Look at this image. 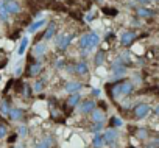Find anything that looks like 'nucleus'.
<instances>
[{
	"label": "nucleus",
	"instance_id": "f704fd0d",
	"mask_svg": "<svg viewBox=\"0 0 159 148\" xmlns=\"http://www.w3.org/2000/svg\"><path fill=\"white\" fill-rule=\"evenodd\" d=\"M136 2H137V3H140L142 7H145V5H148V3L151 2V0H136Z\"/></svg>",
	"mask_w": 159,
	"mask_h": 148
},
{
	"label": "nucleus",
	"instance_id": "f03ea898",
	"mask_svg": "<svg viewBox=\"0 0 159 148\" xmlns=\"http://www.w3.org/2000/svg\"><path fill=\"white\" fill-rule=\"evenodd\" d=\"M133 91H134V86H133L131 81H122V83L114 84V87H112V95H114V97L129 95Z\"/></svg>",
	"mask_w": 159,
	"mask_h": 148
},
{
	"label": "nucleus",
	"instance_id": "a211bd4d",
	"mask_svg": "<svg viewBox=\"0 0 159 148\" xmlns=\"http://www.w3.org/2000/svg\"><path fill=\"white\" fill-rule=\"evenodd\" d=\"M28 44H30V39H28L27 36H25V38H22V41H20V44H19V48H17V56H22V55L25 53V50H27Z\"/></svg>",
	"mask_w": 159,
	"mask_h": 148
},
{
	"label": "nucleus",
	"instance_id": "f3484780",
	"mask_svg": "<svg viewBox=\"0 0 159 148\" xmlns=\"http://www.w3.org/2000/svg\"><path fill=\"white\" fill-rule=\"evenodd\" d=\"M42 25H45V19H36V20L28 27V33H36Z\"/></svg>",
	"mask_w": 159,
	"mask_h": 148
},
{
	"label": "nucleus",
	"instance_id": "dca6fc26",
	"mask_svg": "<svg viewBox=\"0 0 159 148\" xmlns=\"http://www.w3.org/2000/svg\"><path fill=\"white\" fill-rule=\"evenodd\" d=\"M75 72L78 73V75H86V73L89 72L88 62L81 61V62H78V64H75Z\"/></svg>",
	"mask_w": 159,
	"mask_h": 148
},
{
	"label": "nucleus",
	"instance_id": "20e7f679",
	"mask_svg": "<svg viewBox=\"0 0 159 148\" xmlns=\"http://www.w3.org/2000/svg\"><path fill=\"white\" fill-rule=\"evenodd\" d=\"M136 39H137L136 31H123V33L120 34V44H122L123 47H129Z\"/></svg>",
	"mask_w": 159,
	"mask_h": 148
},
{
	"label": "nucleus",
	"instance_id": "a19ab883",
	"mask_svg": "<svg viewBox=\"0 0 159 148\" xmlns=\"http://www.w3.org/2000/svg\"><path fill=\"white\" fill-rule=\"evenodd\" d=\"M156 2H157V0H156Z\"/></svg>",
	"mask_w": 159,
	"mask_h": 148
},
{
	"label": "nucleus",
	"instance_id": "b1692460",
	"mask_svg": "<svg viewBox=\"0 0 159 148\" xmlns=\"http://www.w3.org/2000/svg\"><path fill=\"white\" fill-rule=\"evenodd\" d=\"M10 106H8V101H0V111H2V115H8L10 114Z\"/></svg>",
	"mask_w": 159,
	"mask_h": 148
},
{
	"label": "nucleus",
	"instance_id": "39448f33",
	"mask_svg": "<svg viewBox=\"0 0 159 148\" xmlns=\"http://www.w3.org/2000/svg\"><path fill=\"white\" fill-rule=\"evenodd\" d=\"M72 41H73V34H59L58 36V39H56V45H58V48H61V50H66L70 44H72Z\"/></svg>",
	"mask_w": 159,
	"mask_h": 148
},
{
	"label": "nucleus",
	"instance_id": "4c0bfd02",
	"mask_svg": "<svg viewBox=\"0 0 159 148\" xmlns=\"http://www.w3.org/2000/svg\"><path fill=\"white\" fill-rule=\"evenodd\" d=\"M154 115H157V117H159V105L154 108Z\"/></svg>",
	"mask_w": 159,
	"mask_h": 148
},
{
	"label": "nucleus",
	"instance_id": "f257e3e1",
	"mask_svg": "<svg viewBox=\"0 0 159 148\" xmlns=\"http://www.w3.org/2000/svg\"><path fill=\"white\" fill-rule=\"evenodd\" d=\"M98 42H100V36L92 31V33H86V34L81 36V39H80V47H81L83 50L89 52V50L95 48L98 45Z\"/></svg>",
	"mask_w": 159,
	"mask_h": 148
},
{
	"label": "nucleus",
	"instance_id": "4be33fe9",
	"mask_svg": "<svg viewBox=\"0 0 159 148\" xmlns=\"http://www.w3.org/2000/svg\"><path fill=\"white\" fill-rule=\"evenodd\" d=\"M92 120H94V123L95 122H103L105 120V112L102 109H94L92 111Z\"/></svg>",
	"mask_w": 159,
	"mask_h": 148
},
{
	"label": "nucleus",
	"instance_id": "cd10ccee",
	"mask_svg": "<svg viewBox=\"0 0 159 148\" xmlns=\"http://www.w3.org/2000/svg\"><path fill=\"white\" fill-rule=\"evenodd\" d=\"M27 134H28V128H27L25 125L19 126V136H20V137H25Z\"/></svg>",
	"mask_w": 159,
	"mask_h": 148
},
{
	"label": "nucleus",
	"instance_id": "2f4dec72",
	"mask_svg": "<svg viewBox=\"0 0 159 148\" xmlns=\"http://www.w3.org/2000/svg\"><path fill=\"white\" fill-rule=\"evenodd\" d=\"M111 125H114V126H122V120L117 119V117H112V119H111Z\"/></svg>",
	"mask_w": 159,
	"mask_h": 148
},
{
	"label": "nucleus",
	"instance_id": "bb28decb",
	"mask_svg": "<svg viewBox=\"0 0 159 148\" xmlns=\"http://www.w3.org/2000/svg\"><path fill=\"white\" fill-rule=\"evenodd\" d=\"M103 62H105V52H98L97 56H95V64L100 65V64H103Z\"/></svg>",
	"mask_w": 159,
	"mask_h": 148
},
{
	"label": "nucleus",
	"instance_id": "9d476101",
	"mask_svg": "<svg viewBox=\"0 0 159 148\" xmlns=\"http://www.w3.org/2000/svg\"><path fill=\"white\" fill-rule=\"evenodd\" d=\"M10 19V13L7 10V0H0V20L8 22Z\"/></svg>",
	"mask_w": 159,
	"mask_h": 148
},
{
	"label": "nucleus",
	"instance_id": "473e14b6",
	"mask_svg": "<svg viewBox=\"0 0 159 148\" xmlns=\"http://www.w3.org/2000/svg\"><path fill=\"white\" fill-rule=\"evenodd\" d=\"M7 136V126L5 125H0V139H3Z\"/></svg>",
	"mask_w": 159,
	"mask_h": 148
},
{
	"label": "nucleus",
	"instance_id": "6ab92c4d",
	"mask_svg": "<svg viewBox=\"0 0 159 148\" xmlns=\"http://www.w3.org/2000/svg\"><path fill=\"white\" fill-rule=\"evenodd\" d=\"M105 145V137H103V134H95V137L92 139V146L94 148H102Z\"/></svg>",
	"mask_w": 159,
	"mask_h": 148
},
{
	"label": "nucleus",
	"instance_id": "6e6552de",
	"mask_svg": "<svg viewBox=\"0 0 159 148\" xmlns=\"http://www.w3.org/2000/svg\"><path fill=\"white\" fill-rule=\"evenodd\" d=\"M136 14H137V17H142V19H150V17H153L156 13H154L153 10H150V8L139 7V8L136 10Z\"/></svg>",
	"mask_w": 159,
	"mask_h": 148
},
{
	"label": "nucleus",
	"instance_id": "412c9836",
	"mask_svg": "<svg viewBox=\"0 0 159 148\" xmlns=\"http://www.w3.org/2000/svg\"><path fill=\"white\" fill-rule=\"evenodd\" d=\"M42 70V62H34V64H31V67H30V75L31 77H36V75H39V72Z\"/></svg>",
	"mask_w": 159,
	"mask_h": 148
},
{
	"label": "nucleus",
	"instance_id": "393cba45",
	"mask_svg": "<svg viewBox=\"0 0 159 148\" xmlns=\"http://www.w3.org/2000/svg\"><path fill=\"white\" fill-rule=\"evenodd\" d=\"M44 80H38L34 84H33V91L34 92H41V91H44Z\"/></svg>",
	"mask_w": 159,
	"mask_h": 148
},
{
	"label": "nucleus",
	"instance_id": "c756f323",
	"mask_svg": "<svg viewBox=\"0 0 159 148\" xmlns=\"http://www.w3.org/2000/svg\"><path fill=\"white\" fill-rule=\"evenodd\" d=\"M13 73H14L16 77L20 75V73H22V62H17V65L14 67V72H13Z\"/></svg>",
	"mask_w": 159,
	"mask_h": 148
},
{
	"label": "nucleus",
	"instance_id": "a878e982",
	"mask_svg": "<svg viewBox=\"0 0 159 148\" xmlns=\"http://www.w3.org/2000/svg\"><path fill=\"white\" fill-rule=\"evenodd\" d=\"M102 129H103V122H95V123H94V126L91 128V131H92V132H95V134H98Z\"/></svg>",
	"mask_w": 159,
	"mask_h": 148
},
{
	"label": "nucleus",
	"instance_id": "7ed1b4c3",
	"mask_svg": "<svg viewBox=\"0 0 159 148\" xmlns=\"http://www.w3.org/2000/svg\"><path fill=\"white\" fill-rule=\"evenodd\" d=\"M134 119H137V120H142V119H145L150 112H151V108H150V105H147V103H139V105H136L134 106Z\"/></svg>",
	"mask_w": 159,
	"mask_h": 148
},
{
	"label": "nucleus",
	"instance_id": "ea45409f",
	"mask_svg": "<svg viewBox=\"0 0 159 148\" xmlns=\"http://www.w3.org/2000/svg\"><path fill=\"white\" fill-rule=\"evenodd\" d=\"M97 2H103V0H97Z\"/></svg>",
	"mask_w": 159,
	"mask_h": 148
},
{
	"label": "nucleus",
	"instance_id": "0eeeda50",
	"mask_svg": "<svg viewBox=\"0 0 159 148\" xmlns=\"http://www.w3.org/2000/svg\"><path fill=\"white\" fill-rule=\"evenodd\" d=\"M125 72H126L125 62H120V61H117V62H114V64H112V73L116 75V78H119V77L125 75Z\"/></svg>",
	"mask_w": 159,
	"mask_h": 148
},
{
	"label": "nucleus",
	"instance_id": "2eb2a0df",
	"mask_svg": "<svg viewBox=\"0 0 159 148\" xmlns=\"http://www.w3.org/2000/svg\"><path fill=\"white\" fill-rule=\"evenodd\" d=\"M8 115H10V119H11V120H14V122H16V120H20V119L24 117V111H22L20 108H11Z\"/></svg>",
	"mask_w": 159,
	"mask_h": 148
},
{
	"label": "nucleus",
	"instance_id": "58836bf2",
	"mask_svg": "<svg viewBox=\"0 0 159 148\" xmlns=\"http://www.w3.org/2000/svg\"><path fill=\"white\" fill-rule=\"evenodd\" d=\"M92 94H94V95H100V91H97V89H94V91H92Z\"/></svg>",
	"mask_w": 159,
	"mask_h": 148
},
{
	"label": "nucleus",
	"instance_id": "4468645a",
	"mask_svg": "<svg viewBox=\"0 0 159 148\" xmlns=\"http://www.w3.org/2000/svg\"><path fill=\"white\" fill-rule=\"evenodd\" d=\"M55 31H56V24L55 22H50L48 27H47V30H45V33H44V36H42V39H45V41L52 39L53 34H55Z\"/></svg>",
	"mask_w": 159,
	"mask_h": 148
},
{
	"label": "nucleus",
	"instance_id": "e433bc0d",
	"mask_svg": "<svg viewBox=\"0 0 159 148\" xmlns=\"http://www.w3.org/2000/svg\"><path fill=\"white\" fill-rule=\"evenodd\" d=\"M61 65H64V59H58L56 61V67H61Z\"/></svg>",
	"mask_w": 159,
	"mask_h": 148
},
{
	"label": "nucleus",
	"instance_id": "5701e85b",
	"mask_svg": "<svg viewBox=\"0 0 159 148\" xmlns=\"http://www.w3.org/2000/svg\"><path fill=\"white\" fill-rule=\"evenodd\" d=\"M80 100H81V97H80V94L76 92V94H70L67 103H69V106H76V105L80 103Z\"/></svg>",
	"mask_w": 159,
	"mask_h": 148
},
{
	"label": "nucleus",
	"instance_id": "1a4fd4ad",
	"mask_svg": "<svg viewBox=\"0 0 159 148\" xmlns=\"http://www.w3.org/2000/svg\"><path fill=\"white\" fill-rule=\"evenodd\" d=\"M95 109V101L94 100H86L81 103V106H80V112L81 114H89Z\"/></svg>",
	"mask_w": 159,
	"mask_h": 148
},
{
	"label": "nucleus",
	"instance_id": "c9c22d12",
	"mask_svg": "<svg viewBox=\"0 0 159 148\" xmlns=\"http://www.w3.org/2000/svg\"><path fill=\"white\" fill-rule=\"evenodd\" d=\"M24 95H25V97H30V87H28L27 84H25V87H24Z\"/></svg>",
	"mask_w": 159,
	"mask_h": 148
},
{
	"label": "nucleus",
	"instance_id": "423d86ee",
	"mask_svg": "<svg viewBox=\"0 0 159 148\" xmlns=\"http://www.w3.org/2000/svg\"><path fill=\"white\" fill-rule=\"evenodd\" d=\"M117 136H119L117 129H116V128H109V129L103 134V137H105V143H106V145H112V143L117 140Z\"/></svg>",
	"mask_w": 159,
	"mask_h": 148
},
{
	"label": "nucleus",
	"instance_id": "ddd939ff",
	"mask_svg": "<svg viewBox=\"0 0 159 148\" xmlns=\"http://www.w3.org/2000/svg\"><path fill=\"white\" fill-rule=\"evenodd\" d=\"M80 89H81V83H78V81H69L66 84V92L69 94H76Z\"/></svg>",
	"mask_w": 159,
	"mask_h": 148
},
{
	"label": "nucleus",
	"instance_id": "aec40b11",
	"mask_svg": "<svg viewBox=\"0 0 159 148\" xmlns=\"http://www.w3.org/2000/svg\"><path fill=\"white\" fill-rule=\"evenodd\" d=\"M52 145H53V137L47 136V137H44V139L36 145V148H52Z\"/></svg>",
	"mask_w": 159,
	"mask_h": 148
},
{
	"label": "nucleus",
	"instance_id": "7c9ffc66",
	"mask_svg": "<svg viewBox=\"0 0 159 148\" xmlns=\"http://www.w3.org/2000/svg\"><path fill=\"white\" fill-rule=\"evenodd\" d=\"M147 148H159V139H156V140H151V142L147 145Z\"/></svg>",
	"mask_w": 159,
	"mask_h": 148
},
{
	"label": "nucleus",
	"instance_id": "72a5a7b5",
	"mask_svg": "<svg viewBox=\"0 0 159 148\" xmlns=\"http://www.w3.org/2000/svg\"><path fill=\"white\" fill-rule=\"evenodd\" d=\"M84 19H86V22H91V20H92V19H94V13H88V14H86V17H84Z\"/></svg>",
	"mask_w": 159,
	"mask_h": 148
},
{
	"label": "nucleus",
	"instance_id": "f8f14e48",
	"mask_svg": "<svg viewBox=\"0 0 159 148\" xmlns=\"http://www.w3.org/2000/svg\"><path fill=\"white\" fill-rule=\"evenodd\" d=\"M45 52H47V45H45V42H39V44H36V45L33 47V55L38 56V58L44 56Z\"/></svg>",
	"mask_w": 159,
	"mask_h": 148
},
{
	"label": "nucleus",
	"instance_id": "c85d7f7f",
	"mask_svg": "<svg viewBox=\"0 0 159 148\" xmlns=\"http://www.w3.org/2000/svg\"><path fill=\"white\" fill-rule=\"evenodd\" d=\"M137 136H139L140 139H147V137H148V131H147L145 128H140V129L137 131Z\"/></svg>",
	"mask_w": 159,
	"mask_h": 148
},
{
	"label": "nucleus",
	"instance_id": "9b49d317",
	"mask_svg": "<svg viewBox=\"0 0 159 148\" xmlns=\"http://www.w3.org/2000/svg\"><path fill=\"white\" fill-rule=\"evenodd\" d=\"M7 10H8L10 14H17L20 11V5L16 0H7Z\"/></svg>",
	"mask_w": 159,
	"mask_h": 148
}]
</instances>
